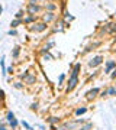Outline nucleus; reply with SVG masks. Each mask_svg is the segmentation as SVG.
<instances>
[{
  "instance_id": "nucleus-8",
  "label": "nucleus",
  "mask_w": 116,
  "mask_h": 130,
  "mask_svg": "<svg viewBox=\"0 0 116 130\" xmlns=\"http://www.w3.org/2000/svg\"><path fill=\"white\" fill-rule=\"evenodd\" d=\"M52 20H57V15H55V12H47L45 15H44V20L42 22H45L47 25L52 22Z\"/></svg>"
},
{
  "instance_id": "nucleus-10",
  "label": "nucleus",
  "mask_w": 116,
  "mask_h": 130,
  "mask_svg": "<svg viewBox=\"0 0 116 130\" xmlns=\"http://www.w3.org/2000/svg\"><path fill=\"white\" fill-rule=\"evenodd\" d=\"M97 94H99V88H93V90L87 91V94H86V98H87V100H93V98L96 97Z\"/></svg>"
},
{
  "instance_id": "nucleus-12",
  "label": "nucleus",
  "mask_w": 116,
  "mask_h": 130,
  "mask_svg": "<svg viewBox=\"0 0 116 130\" xmlns=\"http://www.w3.org/2000/svg\"><path fill=\"white\" fill-rule=\"evenodd\" d=\"M44 7H45V10H47V12H55L58 6H57L55 3L50 1V3H45V6H44Z\"/></svg>"
},
{
  "instance_id": "nucleus-2",
  "label": "nucleus",
  "mask_w": 116,
  "mask_h": 130,
  "mask_svg": "<svg viewBox=\"0 0 116 130\" xmlns=\"http://www.w3.org/2000/svg\"><path fill=\"white\" fill-rule=\"evenodd\" d=\"M47 28H48V25L45 22H35L29 29H31V32L41 33V32H44V31H47Z\"/></svg>"
},
{
  "instance_id": "nucleus-5",
  "label": "nucleus",
  "mask_w": 116,
  "mask_h": 130,
  "mask_svg": "<svg viewBox=\"0 0 116 130\" xmlns=\"http://www.w3.org/2000/svg\"><path fill=\"white\" fill-rule=\"evenodd\" d=\"M77 84H78V77H73V75H70V81H68V85H67V93L73 91V90L76 88Z\"/></svg>"
},
{
  "instance_id": "nucleus-15",
  "label": "nucleus",
  "mask_w": 116,
  "mask_h": 130,
  "mask_svg": "<svg viewBox=\"0 0 116 130\" xmlns=\"http://www.w3.org/2000/svg\"><path fill=\"white\" fill-rule=\"evenodd\" d=\"M0 66H1V74L6 75V74H7V69H6V66H4V56H1V59H0Z\"/></svg>"
},
{
  "instance_id": "nucleus-18",
  "label": "nucleus",
  "mask_w": 116,
  "mask_h": 130,
  "mask_svg": "<svg viewBox=\"0 0 116 130\" xmlns=\"http://www.w3.org/2000/svg\"><path fill=\"white\" fill-rule=\"evenodd\" d=\"M35 19H36V16H31V15H29L28 17L23 19V23H32V22H35Z\"/></svg>"
},
{
  "instance_id": "nucleus-28",
  "label": "nucleus",
  "mask_w": 116,
  "mask_h": 130,
  "mask_svg": "<svg viewBox=\"0 0 116 130\" xmlns=\"http://www.w3.org/2000/svg\"><path fill=\"white\" fill-rule=\"evenodd\" d=\"M22 17H23V13H22V12H17L16 13V19H20V20H22Z\"/></svg>"
},
{
  "instance_id": "nucleus-27",
  "label": "nucleus",
  "mask_w": 116,
  "mask_h": 130,
  "mask_svg": "<svg viewBox=\"0 0 116 130\" xmlns=\"http://www.w3.org/2000/svg\"><path fill=\"white\" fill-rule=\"evenodd\" d=\"M64 78H65V74H61V75H60V78H58V85H60V84H63Z\"/></svg>"
},
{
  "instance_id": "nucleus-31",
  "label": "nucleus",
  "mask_w": 116,
  "mask_h": 130,
  "mask_svg": "<svg viewBox=\"0 0 116 130\" xmlns=\"http://www.w3.org/2000/svg\"><path fill=\"white\" fill-rule=\"evenodd\" d=\"M1 12H3V6L0 4V15H1Z\"/></svg>"
},
{
  "instance_id": "nucleus-11",
  "label": "nucleus",
  "mask_w": 116,
  "mask_h": 130,
  "mask_svg": "<svg viewBox=\"0 0 116 130\" xmlns=\"http://www.w3.org/2000/svg\"><path fill=\"white\" fill-rule=\"evenodd\" d=\"M116 68V61H107L106 62V68H104V72H112V69Z\"/></svg>"
},
{
  "instance_id": "nucleus-16",
  "label": "nucleus",
  "mask_w": 116,
  "mask_h": 130,
  "mask_svg": "<svg viewBox=\"0 0 116 130\" xmlns=\"http://www.w3.org/2000/svg\"><path fill=\"white\" fill-rule=\"evenodd\" d=\"M107 96H116V85L113 87H110V88H107V91H104Z\"/></svg>"
},
{
  "instance_id": "nucleus-7",
  "label": "nucleus",
  "mask_w": 116,
  "mask_h": 130,
  "mask_svg": "<svg viewBox=\"0 0 116 130\" xmlns=\"http://www.w3.org/2000/svg\"><path fill=\"white\" fill-rule=\"evenodd\" d=\"M6 120L9 121V124H10L13 129H15L17 124H19V121H17L16 119H15V114L12 113V111H9V113H7V116H6Z\"/></svg>"
},
{
  "instance_id": "nucleus-17",
  "label": "nucleus",
  "mask_w": 116,
  "mask_h": 130,
  "mask_svg": "<svg viewBox=\"0 0 116 130\" xmlns=\"http://www.w3.org/2000/svg\"><path fill=\"white\" fill-rule=\"evenodd\" d=\"M91 127H93V124H91V123H86V124L83 123V124L80 126V129H78V130H90Z\"/></svg>"
},
{
  "instance_id": "nucleus-6",
  "label": "nucleus",
  "mask_w": 116,
  "mask_h": 130,
  "mask_svg": "<svg viewBox=\"0 0 116 130\" xmlns=\"http://www.w3.org/2000/svg\"><path fill=\"white\" fill-rule=\"evenodd\" d=\"M102 62H103V56H102V55H97V56H94V58H91V59L89 61V66L96 68V66H99Z\"/></svg>"
},
{
  "instance_id": "nucleus-1",
  "label": "nucleus",
  "mask_w": 116,
  "mask_h": 130,
  "mask_svg": "<svg viewBox=\"0 0 116 130\" xmlns=\"http://www.w3.org/2000/svg\"><path fill=\"white\" fill-rule=\"evenodd\" d=\"M84 123L83 119H77V120H71V121H67L64 124L58 126V130H78L80 126Z\"/></svg>"
},
{
  "instance_id": "nucleus-14",
  "label": "nucleus",
  "mask_w": 116,
  "mask_h": 130,
  "mask_svg": "<svg viewBox=\"0 0 116 130\" xmlns=\"http://www.w3.org/2000/svg\"><path fill=\"white\" fill-rule=\"evenodd\" d=\"M23 23V20H20V19H15V20H12V23H10V26H12V29H15L17 28L19 25H22Z\"/></svg>"
},
{
  "instance_id": "nucleus-26",
  "label": "nucleus",
  "mask_w": 116,
  "mask_h": 130,
  "mask_svg": "<svg viewBox=\"0 0 116 130\" xmlns=\"http://www.w3.org/2000/svg\"><path fill=\"white\" fill-rule=\"evenodd\" d=\"M58 121H60V119H57V117H50V123H51V124L58 123Z\"/></svg>"
},
{
  "instance_id": "nucleus-20",
  "label": "nucleus",
  "mask_w": 116,
  "mask_h": 130,
  "mask_svg": "<svg viewBox=\"0 0 116 130\" xmlns=\"http://www.w3.org/2000/svg\"><path fill=\"white\" fill-rule=\"evenodd\" d=\"M64 19H65V20H74V16H71V15L68 13V10H64Z\"/></svg>"
},
{
  "instance_id": "nucleus-3",
  "label": "nucleus",
  "mask_w": 116,
  "mask_h": 130,
  "mask_svg": "<svg viewBox=\"0 0 116 130\" xmlns=\"http://www.w3.org/2000/svg\"><path fill=\"white\" fill-rule=\"evenodd\" d=\"M26 12L31 16H36V15H39L42 12V6L41 4H28V10Z\"/></svg>"
},
{
  "instance_id": "nucleus-23",
  "label": "nucleus",
  "mask_w": 116,
  "mask_h": 130,
  "mask_svg": "<svg viewBox=\"0 0 116 130\" xmlns=\"http://www.w3.org/2000/svg\"><path fill=\"white\" fill-rule=\"evenodd\" d=\"M20 124H22V126H23L25 129H28V130H32V126H29V124H28V123H26L25 120H22V121H20Z\"/></svg>"
},
{
  "instance_id": "nucleus-33",
  "label": "nucleus",
  "mask_w": 116,
  "mask_h": 130,
  "mask_svg": "<svg viewBox=\"0 0 116 130\" xmlns=\"http://www.w3.org/2000/svg\"><path fill=\"white\" fill-rule=\"evenodd\" d=\"M115 39H116V35H115Z\"/></svg>"
},
{
  "instance_id": "nucleus-19",
  "label": "nucleus",
  "mask_w": 116,
  "mask_h": 130,
  "mask_svg": "<svg viewBox=\"0 0 116 130\" xmlns=\"http://www.w3.org/2000/svg\"><path fill=\"white\" fill-rule=\"evenodd\" d=\"M86 111H87V107H80V108L76 110V116H81V114H84Z\"/></svg>"
},
{
  "instance_id": "nucleus-21",
  "label": "nucleus",
  "mask_w": 116,
  "mask_h": 130,
  "mask_svg": "<svg viewBox=\"0 0 116 130\" xmlns=\"http://www.w3.org/2000/svg\"><path fill=\"white\" fill-rule=\"evenodd\" d=\"M99 45H100V41H99V42H94V43H91L90 46H87V49H86V51H93L94 48H97Z\"/></svg>"
},
{
  "instance_id": "nucleus-13",
  "label": "nucleus",
  "mask_w": 116,
  "mask_h": 130,
  "mask_svg": "<svg viewBox=\"0 0 116 130\" xmlns=\"http://www.w3.org/2000/svg\"><path fill=\"white\" fill-rule=\"evenodd\" d=\"M54 45H55V43H54V41H51V42H48V43H47V45H45V46L42 48V52H44V54H45V52H50V49L52 48Z\"/></svg>"
},
{
  "instance_id": "nucleus-25",
  "label": "nucleus",
  "mask_w": 116,
  "mask_h": 130,
  "mask_svg": "<svg viewBox=\"0 0 116 130\" xmlns=\"http://www.w3.org/2000/svg\"><path fill=\"white\" fill-rule=\"evenodd\" d=\"M32 130H45V127L42 126V124H36V126H33Z\"/></svg>"
},
{
  "instance_id": "nucleus-30",
  "label": "nucleus",
  "mask_w": 116,
  "mask_h": 130,
  "mask_svg": "<svg viewBox=\"0 0 116 130\" xmlns=\"http://www.w3.org/2000/svg\"><path fill=\"white\" fill-rule=\"evenodd\" d=\"M15 87H16V88H20V87H22V84H20V82H16V84H15Z\"/></svg>"
},
{
  "instance_id": "nucleus-22",
  "label": "nucleus",
  "mask_w": 116,
  "mask_h": 130,
  "mask_svg": "<svg viewBox=\"0 0 116 130\" xmlns=\"http://www.w3.org/2000/svg\"><path fill=\"white\" fill-rule=\"evenodd\" d=\"M19 52H20V48H19V46H15V49H13V52H12V56H13V58H17Z\"/></svg>"
},
{
  "instance_id": "nucleus-29",
  "label": "nucleus",
  "mask_w": 116,
  "mask_h": 130,
  "mask_svg": "<svg viewBox=\"0 0 116 130\" xmlns=\"http://www.w3.org/2000/svg\"><path fill=\"white\" fill-rule=\"evenodd\" d=\"M110 77H112V78H116V68L112 71V75H110Z\"/></svg>"
},
{
  "instance_id": "nucleus-32",
  "label": "nucleus",
  "mask_w": 116,
  "mask_h": 130,
  "mask_svg": "<svg viewBox=\"0 0 116 130\" xmlns=\"http://www.w3.org/2000/svg\"><path fill=\"white\" fill-rule=\"evenodd\" d=\"M0 130H6L4 129V126H0Z\"/></svg>"
},
{
  "instance_id": "nucleus-4",
  "label": "nucleus",
  "mask_w": 116,
  "mask_h": 130,
  "mask_svg": "<svg viewBox=\"0 0 116 130\" xmlns=\"http://www.w3.org/2000/svg\"><path fill=\"white\" fill-rule=\"evenodd\" d=\"M67 26V22L64 19H58V20H55V25H54V28H52V32L57 33V32H63L64 29H65Z\"/></svg>"
},
{
  "instance_id": "nucleus-9",
  "label": "nucleus",
  "mask_w": 116,
  "mask_h": 130,
  "mask_svg": "<svg viewBox=\"0 0 116 130\" xmlns=\"http://www.w3.org/2000/svg\"><path fill=\"white\" fill-rule=\"evenodd\" d=\"M20 77H22V78H23L25 81L28 82V84H33V82H35V80H36V78L33 77L32 74H28V72H26V74H22Z\"/></svg>"
},
{
  "instance_id": "nucleus-24",
  "label": "nucleus",
  "mask_w": 116,
  "mask_h": 130,
  "mask_svg": "<svg viewBox=\"0 0 116 130\" xmlns=\"http://www.w3.org/2000/svg\"><path fill=\"white\" fill-rule=\"evenodd\" d=\"M7 35H9V36H16L17 31L16 29H9V31H7Z\"/></svg>"
}]
</instances>
